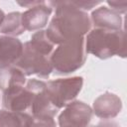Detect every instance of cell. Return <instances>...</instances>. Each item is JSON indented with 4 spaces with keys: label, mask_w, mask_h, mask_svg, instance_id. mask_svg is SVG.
<instances>
[{
    "label": "cell",
    "mask_w": 127,
    "mask_h": 127,
    "mask_svg": "<svg viewBox=\"0 0 127 127\" xmlns=\"http://www.w3.org/2000/svg\"><path fill=\"white\" fill-rule=\"evenodd\" d=\"M48 5L55 8L46 34L54 45L84 37L90 31L91 21L86 12L77 9L70 1H50Z\"/></svg>",
    "instance_id": "cell-1"
},
{
    "label": "cell",
    "mask_w": 127,
    "mask_h": 127,
    "mask_svg": "<svg viewBox=\"0 0 127 127\" xmlns=\"http://www.w3.org/2000/svg\"><path fill=\"white\" fill-rule=\"evenodd\" d=\"M86 54H91L101 60L113 56L126 57V37L124 29L110 31L104 29H92L84 38Z\"/></svg>",
    "instance_id": "cell-2"
},
{
    "label": "cell",
    "mask_w": 127,
    "mask_h": 127,
    "mask_svg": "<svg viewBox=\"0 0 127 127\" xmlns=\"http://www.w3.org/2000/svg\"><path fill=\"white\" fill-rule=\"evenodd\" d=\"M53 70L57 74H67L80 68L86 60L84 37L64 42L53 51L51 57Z\"/></svg>",
    "instance_id": "cell-3"
},
{
    "label": "cell",
    "mask_w": 127,
    "mask_h": 127,
    "mask_svg": "<svg viewBox=\"0 0 127 127\" xmlns=\"http://www.w3.org/2000/svg\"><path fill=\"white\" fill-rule=\"evenodd\" d=\"M82 84L81 76L59 78L46 82V92L52 104L60 110L73 101L81 90Z\"/></svg>",
    "instance_id": "cell-4"
},
{
    "label": "cell",
    "mask_w": 127,
    "mask_h": 127,
    "mask_svg": "<svg viewBox=\"0 0 127 127\" xmlns=\"http://www.w3.org/2000/svg\"><path fill=\"white\" fill-rule=\"evenodd\" d=\"M14 65L20 68L25 75L36 74L43 78L49 77L53 71L50 56L36 50L30 42L23 45L22 55Z\"/></svg>",
    "instance_id": "cell-5"
},
{
    "label": "cell",
    "mask_w": 127,
    "mask_h": 127,
    "mask_svg": "<svg viewBox=\"0 0 127 127\" xmlns=\"http://www.w3.org/2000/svg\"><path fill=\"white\" fill-rule=\"evenodd\" d=\"M42 83L43 80L33 78L29 79L26 85L22 87L4 92L2 97L3 107L7 110L18 112H25L30 110L35 93Z\"/></svg>",
    "instance_id": "cell-6"
},
{
    "label": "cell",
    "mask_w": 127,
    "mask_h": 127,
    "mask_svg": "<svg viewBox=\"0 0 127 127\" xmlns=\"http://www.w3.org/2000/svg\"><path fill=\"white\" fill-rule=\"evenodd\" d=\"M92 113L91 107L86 103L71 101L59 115V127H88Z\"/></svg>",
    "instance_id": "cell-7"
},
{
    "label": "cell",
    "mask_w": 127,
    "mask_h": 127,
    "mask_svg": "<svg viewBox=\"0 0 127 127\" xmlns=\"http://www.w3.org/2000/svg\"><path fill=\"white\" fill-rule=\"evenodd\" d=\"M52 11L53 9L48 3L42 1L39 5L29 8L22 13L21 20L25 31H40L43 29L48 24Z\"/></svg>",
    "instance_id": "cell-8"
},
{
    "label": "cell",
    "mask_w": 127,
    "mask_h": 127,
    "mask_svg": "<svg viewBox=\"0 0 127 127\" xmlns=\"http://www.w3.org/2000/svg\"><path fill=\"white\" fill-rule=\"evenodd\" d=\"M122 109L121 99L114 93L105 92L99 95L94 101L92 112L101 119H111L116 117Z\"/></svg>",
    "instance_id": "cell-9"
},
{
    "label": "cell",
    "mask_w": 127,
    "mask_h": 127,
    "mask_svg": "<svg viewBox=\"0 0 127 127\" xmlns=\"http://www.w3.org/2000/svg\"><path fill=\"white\" fill-rule=\"evenodd\" d=\"M23 52L22 42L14 37L0 36V69L14 65Z\"/></svg>",
    "instance_id": "cell-10"
},
{
    "label": "cell",
    "mask_w": 127,
    "mask_h": 127,
    "mask_svg": "<svg viewBox=\"0 0 127 127\" xmlns=\"http://www.w3.org/2000/svg\"><path fill=\"white\" fill-rule=\"evenodd\" d=\"M90 21L95 29H104L110 31L123 30V21L121 16L105 6L99 7L92 11Z\"/></svg>",
    "instance_id": "cell-11"
},
{
    "label": "cell",
    "mask_w": 127,
    "mask_h": 127,
    "mask_svg": "<svg viewBox=\"0 0 127 127\" xmlns=\"http://www.w3.org/2000/svg\"><path fill=\"white\" fill-rule=\"evenodd\" d=\"M31 115L33 118H45V117H51L54 118L56 114L58 113L59 109L56 108L51 100L48 97V94L46 92V82L43 81L41 86L37 89L32 105L30 107Z\"/></svg>",
    "instance_id": "cell-12"
},
{
    "label": "cell",
    "mask_w": 127,
    "mask_h": 127,
    "mask_svg": "<svg viewBox=\"0 0 127 127\" xmlns=\"http://www.w3.org/2000/svg\"><path fill=\"white\" fill-rule=\"evenodd\" d=\"M26 75L16 65L0 69V90L4 93L9 90L24 86Z\"/></svg>",
    "instance_id": "cell-13"
},
{
    "label": "cell",
    "mask_w": 127,
    "mask_h": 127,
    "mask_svg": "<svg viewBox=\"0 0 127 127\" xmlns=\"http://www.w3.org/2000/svg\"><path fill=\"white\" fill-rule=\"evenodd\" d=\"M34 118L30 113L0 110V127H31Z\"/></svg>",
    "instance_id": "cell-14"
},
{
    "label": "cell",
    "mask_w": 127,
    "mask_h": 127,
    "mask_svg": "<svg viewBox=\"0 0 127 127\" xmlns=\"http://www.w3.org/2000/svg\"><path fill=\"white\" fill-rule=\"evenodd\" d=\"M22 13L20 12H12L8 15H5L4 21L0 27V32L9 37L16 38L17 36L23 34L25 29L22 25L21 20Z\"/></svg>",
    "instance_id": "cell-15"
},
{
    "label": "cell",
    "mask_w": 127,
    "mask_h": 127,
    "mask_svg": "<svg viewBox=\"0 0 127 127\" xmlns=\"http://www.w3.org/2000/svg\"><path fill=\"white\" fill-rule=\"evenodd\" d=\"M29 42L36 50H38L41 53L51 57V55L54 51V46L55 45L48 38V36L46 34V31L40 30V31L36 32L35 34L32 35L31 40Z\"/></svg>",
    "instance_id": "cell-16"
},
{
    "label": "cell",
    "mask_w": 127,
    "mask_h": 127,
    "mask_svg": "<svg viewBox=\"0 0 127 127\" xmlns=\"http://www.w3.org/2000/svg\"><path fill=\"white\" fill-rule=\"evenodd\" d=\"M31 127H57V124L54 118L51 117L34 118V122Z\"/></svg>",
    "instance_id": "cell-17"
},
{
    "label": "cell",
    "mask_w": 127,
    "mask_h": 127,
    "mask_svg": "<svg viewBox=\"0 0 127 127\" xmlns=\"http://www.w3.org/2000/svg\"><path fill=\"white\" fill-rule=\"evenodd\" d=\"M70 3L75 6L77 9L81 10V11H86V10H90L91 8H93L94 6L100 4V1H70Z\"/></svg>",
    "instance_id": "cell-18"
},
{
    "label": "cell",
    "mask_w": 127,
    "mask_h": 127,
    "mask_svg": "<svg viewBox=\"0 0 127 127\" xmlns=\"http://www.w3.org/2000/svg\"><path fill=\"white\" fill-rule=\"evenodd\" d=\"M107 4L111 7L110 9L118 13L119 15L121 13L126 12V7H127V1H107Z\"/></svg>",
    "instance_id": "cell-19"
},
{
    "label": "cell",
    "mask_w": 127,
    "mask_h": 127,
    "mask_svg": "<svg viewBox=\"0 0 127 127\" xmlns=\"http://www.w3.org/2000/svg\"><path fill=\"white\" fill-rule=\"evenodd\" d=\"M88 127H120V125L115 121H110V120L103 119L102 121L98 122L96 125L88 126Z\"/></svg>",
    "instance_id": "cell-20"
},
{
    "label": "cell",
    "mask_w": 127,
    "mask_h": 127,
    "mask_svg": "<svg viewBox=\"0 0 127 127\" xmlns=\"http://www.w3.org/2000/svg\"><path fill=\"white\" fill-rule=\"evenodd\" d=\"M4 18H5V14H4V12L0 9V27H1L2 23H3V21H4Z\"/></svg>",
    "instance_id": "cell-21"
}]
</instances>
